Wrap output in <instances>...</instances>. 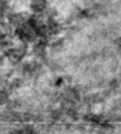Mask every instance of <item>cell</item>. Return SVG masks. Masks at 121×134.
<instances>
[{"label":"cell","mask_w":121,"mask_h":134,"mask_svg":"<svg viewBox=\"0 0 121 134\" xmlns=\"http://www.w3.org/2000/svg\"><path fill=\"white\" fill-rule=\"evenodd\" d=\"M118 48H119L120 51H121V39L119 40V42H118Z\"/></svg>","instance_id":"obj_1"}]
</instances>
